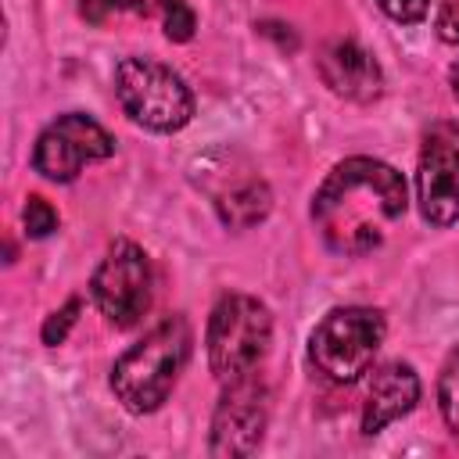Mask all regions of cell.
I'll return each instance as SVG.
<instances>
[{
	"label": "cell",
	"instance_id": "cell-1",
	"mask_svg": "<svg viewBox=\"0 0 459 459\" xmlns=\"http://www.w3.org/2000/svg\"><path fill=\"white\" fill-rule=\"evenodd\" d=\"M405 179L377 158L337 161L312 194V222L333 255L359 258L384 244L405 215Z\"/></svg>",
	"mask_w": 459,
	"mask_h": 459
},
{
	"label": "cell",
	"instance_id": "cell-2",
	"mask_svg": "<svg viewBox=\"0 0 459 459\" xmlns=\"http://www.w3.org/2000/svg\"><path fill=\"white\" fill-rule=\"evenodd\" d=\"M190 323L183 316H169L154 330H147L129 351H122L111 366V391L122 409L133 416L161 409L190 359Z\"/></svg>",
	"mask_w": 459,
	"mask_h": 459
},
{
	"label": "cell",
	"instance_id": "cell-3",
	"mask_svg": "<svg viewBox=\"0 0 459 459\" xmlns=\"http://www.w3.org/2000/svg\"><path fill=\"white\" fill-rule=\"evenodd\" d=\"M190 183L212 201L226 230H251L273 212V190L247 154L212 147L190 161Z\"/></svg>",
	"mask_w": 459,
	"mask_h": 459
},
{
	"label": "cell",
	"instance_id": "cell-4",
	"mask_svg": "<svg viewBox=\"0 0 459 459\" xmlns=\"http://www.w3.org/2000/svg\"><path fill=\"white\" fill-rule=\"evenodd\" d=\"M204 344L208 366L222 384L255 373L273 344V316L265 301L251 294H222L208 316Z\"/></svg>",
	"mask_w": 459,
	"mask_h": 459
},
{
	"label": "cell",
	"instance_id": "cell-5",
	"mask_svg": "<svg viewBox=\"0 0 459 459\" xmlns=\"http://www.w3.org/2000/svg\"><path fill=\"white\" fill-rule=\"evenodd\" d=\"M384 333H387V323L380 308L341 305V308H330L308 333V359L326 380L355 384L362 373H369L384 344Z\"/></svg>",
	"mask_w": 459,
	"mask_h": 459
},
{
	"label": "cell",
	"instance_id": "cell-6",
	"mask_svg": "<svg viewBox=\"0 0 459 459\" xmlns=\"http://www.w3.org/2000/svg\"><path fill=\"white\" fill-rule=\"evenodd\" d=\"M115 97L122 111L151 133H179L194 118L186 79L154 57H122L115 68Z\"/></svg>",
	"mask_w": 459,
	"mask_h": 459
},
{
	"label": "cell",
	"instance_id": "cell-7",
	"mask_svg": "<svg viewBox=\"0 0 459 459\" xmlns=\"http://www.w3.org/2000/svg\"><path fill=\"white\" fill-rule=\"evenodd\" d=\"M90 294L111 326H118V330L136 326L151 308V258H147V251L140 244L118 237L104 251L100 265L93 269Z\"/></svg>",
	"mask_w": 459,
	"mask_h": 459
},
{
	"label": "cell",
	"instance_id": "cell-8",
	"mask_svg": "<svg viewBox=\"0 0 459 459\" xmlns=\"http://www.w3.org/2000/svg\"><path fill=\"white\" fill-rule=\"evenodd\" d=\"M115 154V136L90 115H57L32 147V169L50 183H72L90 161Z\"/></svg>",
	"mask_w": 459,
	"mask_h": 459
},
{
	"label": "cell",
	"instance_id": "cell-9",
	"mask_svg": "<svg viewBox=\"0 0 459 459\" xmlns=\"http://www.w3.org/2000/svg\"><path fill=\"white\" fill-rule=\"evenodd\" d=\"M269 427V387L247 373L226 384L215 412H212V434L208 452L219 459H240L258 452Z\"/></svg>",
	"mask_w": 459,
	"mask_h": 459
},
{
	"label": "cell",
	"instance_id": "cell-10",
	"mask_svg": "<svg viewBox=\"0 0 459 459\" xmlns=\"http://www.w3.org/2000/svg\"><path fill=\"white\" fill-rule=\"evenodd\" d=\"M416 201H420L423 222L437 230L459 219V147H452L441 136H430L420 151Z\"/></svg>",
	"mask_w": 459,
	"mask_h": 459
},
{
	"label": "cell",
	"instance_id": "cell-11",
	"mask_svg": "<svg viewBox=\"0 0 459 459\" xmlns=\"http://www.w3.org/2000/svg\"><path fill=\"white\" fill-rule=\"evenodd\" d=\"M420 402V377L409 362H384L366 380L362 434H380L387 423L409 416Z\"/></svg>",
	"mask_w": 459,
	"mask_h": 459
},
{
	"label": "cell",
	"instance_id": "cell-12",
	"mask_svg": "<svg viewBox=\"0 0 459 459\" xmlns=\"http://www.w3.org/2000/svg\"><path fill=\"white\" fill-rule=\"evenodd\" d=\"M319 75L323 82L355 104H373L384 93V72L373 61L369 50H362L355 39H337L319 54Z\"/></svg>",
	"mask_w": 459,
	"mask_h": 459
},
{
	"label": "cell",
	"instance_id": "cell-13",
	"mask_svg": "<svg viewBox=\"0 0 459 459\" xmlns=\"http://www.w3.org/2000/svg\"><path fill=\"white\" fill-rule=\"evenodd\" d=\"M437 409H441L445 423L459 434V348L445 359V366L437 373Z\"/></svg>",
	"mask_w": 459,
	"mask_h": 459
},
{
	"label": "cell",
	"instance_id": "cell-14",
	"mask_svg": "<svg viewBox=\"0 0 459 459\" xmlns=\"http://www.w3.org/2000/svg\"><path fill=\"white\" fill-rule=\"evenodd\" d=\"M79 312H82V298H68L57 312H50L47 319H43V330H39V337H43V344H50V348H57L65 337H68V330L75 326V319H79Z\"/></svg>",
	"mask_w": 459,
	"mask_h": 459
},
{
	"label": "cell",
	"instance_id": "cell-15",
	"mask_svg": "<svg viewBox=\"0 0 459 459\" xmlns=\"http://www.w3.org/2000/svg\"><path fill=\"white\" fill-rule=\"evenodd\" d=\"M22 222H25V233H29L32 240H43V237H50V233L57 230V212H54L39 194H32V197L25 201V208H22Z\"/></svg>",
	"mask_w": 459,
	"mask_h": 459
},
{
	"label": "cell",
	"instance_id": "cell-16",
	"mask_svg": "<svg viewBox=\"0 0 459 459\" xmlns=\"http://www.w3.org/2000/svg\"><path fill=\"white\" fill-rule=\"evenodd\" d=\"M161 25H165V36H169L172 43H186V39L194 36V29H197V18H194V11H190L186 0H176V4L161 14Z\"/></svg>",
	"mask_w": 459,
	"mask_h": 459
},
{
	"label": "cell",
	"instance_id": "cell-17",
	"mask_svg": "<svg viewBox=\"0 0 459 459\" xmlns=\"http://www.w3.org/2000/svg\"><path fill=\"white\" fill-rule=\"evenodd\" d=\"M380 11L391 18V22H402V25H412V22H423L427 11H430V0H377Z\"/></svg>",
	"mask_w": 459,
	"mask_h": 459
},
{
	"label": "cell",
	"instance_id": "cell-18",
	"mask_svg": "<svg viewBox=\"0 0 459 459\" xmlns=\"http://www.w3.org/2000/svg\"><path fill=\"white\" fill-rule=\"evenodd\" d=\"M122 11H133V0H79V14L90 25H104L108 18H115Z\"/></svg>",
	"mask_w": 459,
	"mask_h": 459
},
{
	"label": "cell",
	"instance_id": "cell-19",
	"mask_svg": "<svg viewBox=\"0 0 459 459\" xmlns=\"http://www.w3.org/2000/svg\"><path fill=\"white\" fill-rule=\"evenodd\" d=\"M437 36L445 43H459V7L455 4H445L437 11Z\"/></svg>",
	"mask_w": 459,
	"mask_h": 459
},
{
	"label": "cell",
	"instance_id": "cell-20",
	"mask_svg": "<svg viewBox=\"0 0 459 459\" xmlns=\"http://www.w3.org/2000/svg\"><path fill=\"white\" fill-rule=\"evenodd\" d=\"M172 4L176 0H133V11L143 14V18H151V14H165Z\"/></svg>",
	"mask_w": 459,
	"mask_h": 459
},
{
	"label": "cell",
	"instance_id": "cell-21",
	"mask_svg": "<svg viewBox=\"0 0 459 459\" xmlns=\"http://www.w3.org/2000/svg\"><path fill=\"white\" fill-rule=\"evenodd\" d=\"M448 82H452V97L459 100V61L452 65V72H448Z\"/></svg>",
	"mask_w": 459,
	"mask_h": 459
}]
</instances>
